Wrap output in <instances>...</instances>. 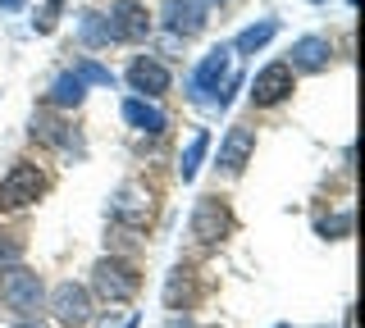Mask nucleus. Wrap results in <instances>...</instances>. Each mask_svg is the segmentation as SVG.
<instances>
[{"instance_id":"obj_1","label":"nucleus","mask_w":365,"mask_h":328,"mask_svg":"<svg viewBox=\"0 0 365 328\" xmlns=\"http://www.w3.org/2000/svg\"><path fill=\"white\" fill-rule=\"evenodd\" d=\"M228 78H233V51H228V46L205 51L201 64L187 78V100H197V105H220Z\"/></svg>"},{"instance_id":"obj_2","label":"nucleus","mask_w":365,"mask_h":328,"mask_svg":"<svg viewBox=\"0 0 365 328\" xmlns=\"http://www.w3.org/2000/svg\"><path fill=\"white\" fill-rule=\"evenodd\" d=\"M0 301H5V310H14L19 319H32L46 301L41 274H32V269H23V265L0 269Z\"/></svg>"},{"instance_id":"obj_3","label":"nucleus","mask_w":365,"mask_h":328,"mask_svg":"<svg viewBox=\"0 0 365 328\" xmlns=\"http://www.w3.org/2000/svg\"><path fill=\"white\" fill-rule=\"evenodd\" d=\"M137 287H142V274H137L133 260L106 255V260L91 265V292H96L101 301H133Z\"/></svg>"},{"instance_id":"obj_4","label":"nucleus","mask_w":365,"mask_h":328,"mask_svg":"<svg viewBox=\"0 0 365 328\" xmlns=\"http://www.w3.org/2000/svg\"><path fill=\"white\" fill-rule=\"evenodd\" d=\"M41 191H46V174L37 164L19 160V164H9L5 178H0V210L14 214L23 206H32V201H41Z\"/></svg>"},{"instance_id":"obj_5","label":"nucleus","mask_w":365,"mask_h":328,"mask_svg":"<svg viewBox=\"0 0 365 328\" xmlns=\"http://www.w3.org/2000/svg\"><path fill=\"white\" fill-rule=\"evenodd\" d=\"M292 87H297V73L288 69V60H269L265 69L251 78L247 100H251L256 110H274V105H283V100L292 96Z\"/></svg>"},{"instance_id":"obj_6","label":"nucleus","mask_w":365,"mask_h":328,"mask_svg":"<svg viewBox=\"0 0 365 328\" xmlns=\"http://www.w3.org/2000/svg\"><path fill=\"white\" fill-rule=\"evenodd\" d=\"M228 228H233V214H228V201L224 196H201L197 206H192V237H197V246H220Z\"/></svg>"},{"instance_id":"obj_7","label":"nucleus","mask_w":365,"mask_h":328,"mask_svg":"<svg viewBox=\"0 0 365 328\" xmlns=\"http://www.w3.org/2000/svg\"><path fill=\"white\" fill-rule=\"evenodd\" d=\"M151 214H155V196H151L142 183H123L119 191H114V201H110V219H114V223L142 233L146 223H151Z\"/></svg>"},{"instance_id":"obj_8","label":"nucleus","mask_w":365,"mask_h":328,"mask_svg":"<svg viewBox=\"0 0 365 328\" xmlns=\"http://www.w3.org/2000/svg\"><path fill=\"white\" fill-rule=\"evenodd\" d=\"M160 23H165L169 37L192 41L210 23V5H205V0H165V5H160Z\"/></svg>"},{"instance_id":"obj_9","label":"nucleus","mask_w":365,"mask_h":328,"mask_svg":"<svg viewBox=\"0 0 365 328\" xmlns=\"http://www.w3.org/2000/svg\"><path fill=\"white\" fill-rule=\"evenodd\" d=\"M106 23H110V41H146L151 37V14H146L142 0H114Z\"/></svg>"},{"instance_id":"obj_10","label":"nucleus","mask_w":365,"mask_h":328,"mask_svg":"<svg viewBox=\"0 0 365 328\" xmlns=\"http://www.w3.org/2000/svg\"><path fill=\"white\" fill-rule=\"evenodd\" d=\"M51 310H55V324L64 328H83L91 324V292L83 287V282H60V287L51 292Z\"/></svg>"},{"instance_id":"obj_11","label":"nucleus","mask_w":365,"mask_h":328,"mask_svg":"<svg viewBox=\"0 0 365 328\" xmlns=\"http://www.w3.org/2000/svg\"><path fill=\"white\" fill-rule=\"evenodd\" d=\"M32 142H46V146H55L60 155H73V160H83L87 155V146L83 137H78V128H68L64 119H55V115H32Z\"/></svg>"},{"instance_id":"obj_12","label":"nucleus","mask_w":365,"mask_h":328,"mask_svg":"<svg viewBox=\"0 0 365 328\" xmlns=\"http://www.w3.org/2000/svg\"><path fill=\"white\" fill-rule=\"evenodd\" d=\"M123 78H128V87H133L142 100H155V96H165L169 87H174V78H169V69L155 60V55H137Z\"/></svg>"},{"instance_id":"obj_13","label":"nucleus","mask_w":365,"mask_h":328,"mask_svg":"<svg viewBox=\"0 0 365 328\" xmlns=\"http://www.w3.org/2000/svg\"><path fill=\"white\" fill-rule=\"evenodd\" d=\"M334 64V41L329 37H297L288 51V69L292 73H324Z\"/></svg>"},{"instance_id":"obj_14","label":"nucleus","mask_w":365,"mask_h":328,"mask_svg":"<svg viewBox=\"0 0 365 328\" xmlns=\"http://www.w3.org/2000/svg\"><path fill=\"white\" fill-rule=\"evenodd\" d=\"M119 115H123V123H128V128L146 132V137H160V132L169 128V115L155 105V100H142V96H123Z\"/></svg>"},{"instance_id":"obj_15","label":"nucleus","mask_w":365,"mask_h":328,"mask_svg":"<svg viewBox=\"0 0 365 328\" xmlns=\"http://www.w3.org/2000/svg\"><path fill=\"white\" fill-rule=\"evenodd\" d=\"M251 151H256V132H251L247 123H233V128L224 132V142H220V169L224 174H242Z\"/></svg>"},{"instance_id":"obj_16","label":"nucleus","mask_w":365,"mask_h":328,"mask_svg":"<svg viewBox=\"0 0 365 328\" xmlns=\"http://www.w3.org/2000/svg\"><path fill=\"white\" fill-rule=\"evenodd\" d=\"M205 151H210V128H197V132L187 137V146L178 151V178H182V183H197Z\"/></svg>"},{"instance_id":"obj_17","label":"nucleus","mask_w":365,"mask_h":328,"mask_svg":"<svg viewBox=\"0 0 365 328\" xmlns=\"http://www.w3.org/2000/svg\"><path fill=\"white\" fill-rule=\"evenodd\" d=\"M274 37H279V18H260V23H251V28L237 32L228 51H233V55H256V51H265Z\"/></svg>"},{"instance_id":"obj_18","label":"nucleus","mask_w":365,"mask_h":328,"mask_svg":"<svg viewBox=\"0 0 365 328\" xmlns=\"http://www.w3.org/2000/svg\"><path fill=\"white\" fill-rule=\"evenodd\" d=\"M83 96H87V87L78 83L73 73H60L51 83V105L55 110H78V105H83Z\"/></svg>"},{"instance_id":"obj_19","label":"nucleus","mask_w":365,"mask_h":328,"mask_svg":"<svg viewBox=\"0 0 365 328\" xmlns=\"http://www.w3.org/2000/svg\"><path fill=\"white\" fill-rule=\"evenodd\" d=\"M78 37H83V46H110V23H106V14L83 9V14H78Z\"/></svg>"},{"instance_id":"obj_20","label":"nucleus","mask_w":365,"mask_h":328,"mask_svg":"<svg viewBox=\"0 0 365 328\" xmlns=\"http://www.w3.org/2000/svg\"><path fill=\"white\" fill-rule=\"evenodd\" d=\"M78 78L83 87H114V73L106 69V64H96L91 55H83V60H73V69H68Z\"/></svg>"},{"instance_id":"obj_21","label":"nucleus","mask_w":365,"mask_h":328,"mask_svg":"<svg viewBox=\"0 0 365 328\" xmlns=\"http://www.w3.org/2000/svg\"><path fill=\"white\" fill-rule=\"evenodd\" d=\"M60 18H64V0H46L37 9V18H32V28H37L41 37H51V32L60 28Z\"/></svg>"},{"instance_id":"obj_22","label":"nucleus","mask_w":365,"mask_h":328,"mask_svg":"<svg viewBox=\"0 0 365 328\" xmlns=\"http://www.w3.org/2000/svg\"><path fill=\"white\" fill-rule=\"evenodd\" d=\"M315 228H319V237H329V242H342V237L351 233V210H338V214H329V219H319Z\"/></svg>"},{"instance_id":"obj_23","label":"nucleus","mask_w":365,"mask_h":328,"mask_svg":"<svg viewBox=\"0 0 365 328\" xmlns=\"http://www.w3.org/2000/svg\"><path fill=\"white\" fill-rule=\"evenodd\" d=\"M23 233H9V228H0V269H9V265H19L23 260Z\"/></svg>"},{"instance_id":"obj_24","label":"nucleus","mask_w":365,"mask_h":328,"mask_svg":"<svg viewBox=\"0 0 365 328\" xmlns=\"http://www.w3.org/2000/svg\"><path fill=\"white\" fill-rule=\"evenodd\" d=\"M0 9H5V14H23V9H28V0H0Z\"/></svg>"},{"instance_id":"obj_25","label":"nucleus","mask_w":365,"mask_h":328,"mask_svg":"<svg viewBox=\"0 0 365 328\" xmlns=\"http://www.w3.org/2000/svg\"><path fill=\"white\" fill-rule=\"evenodd\" d=\"M137 324H142V319H137V314H128V319H123V328H137Z\"/></svg>"},{"instance_id":"obj_26","label":"nucleus","mask_w":365,"mask_h":328,"mask_svg":"<svg viewBox=\"0 0 365 328\" xmlns=\"http://www.w3.org/2000/svg\"><path fill=\"white\" fill-rule=\"evenodd\" d=\"M169 328H192V324H187V319H174V324H169Z\"/></svg>"},{"instance_id":"obj_27","label":"nucleus","mask_w":365,"mask_h":328,"mask_svg":"<svg viewBox=\"0 0 365 328\" xmlns=\"http://www.w3.org/2000/svg\"><path fill=\"white\" fill-rule=\"evenodd\" d=\"M19 328H41V324H19Z\"/></svg>"},{"instance_id":"obj_28","label":"nucleus","mask_w":365,"mask_h":328,"mask_svg":"<svg viewBox=\"0 0 365 328\" xmlns=\"http://www.w3.org/2000/svg\"><path fill=\"white\" fill-rule=\"evenodd\" d=\"M205 5H224V0H205Z\"/></svg>"}]
</instances>
